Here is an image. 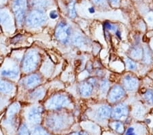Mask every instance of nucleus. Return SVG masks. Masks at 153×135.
I'll return each mask as SVG.
<instances>
[{
	"instance_id": "obj_1",
	"label": "nucleus",
	"mask_w": 153,
	"mask_h": 135,
	"mask_svg": "<svg viewBox=\"0 0 153 135\" xmlns=\"http://www.w3.org/2000/svg\"><path fill=\"white\" fill-rule=\"evenodd\" d=\"M39 62V55L35 51H29L26 53L23 61L22 68L25 72H31L38 66Z\"/></svg>"
},
{
	"instance_id": "obj_2",
	"label": "nucleus",
	"mask_w": 153,
	"mask_h": 135,
	"mask_svg": "<svg viewBox=\"0 0 153 135\" xmlns=\"http://www.w3.org/2000/svg\"><path fill=\"white\" fill-rule=\"evenodd\" d=\"M46 16L42 10H34L27 18V25L30 28H38L46 21Z\"/></svg>"
},
{
	"instance_id": "obj_3",
	"label": "nucleus",
	"mask_w": 153,
	"mask_h": 135,
	"mask_svg": "<svg viewBox=\"0 0 153 135\" xmlns=\"http://www.w3.org/2000/svg\"><path fill=\"white\" fill-rule=\"evenodd\" d=\"M67 125V117L63 115H53L46 119V126L52 131H60Z\"/></svg>"
},
{
	"instance_id": "obj_4",
	"label": "nucleus",
	"mask_w": 153,
	"mask_h": 135,
	"mask_svg": "<svg viewBox=\"0 0 153 135\" xmlns=\"http://www.w3.org/2000/svg\"><path fill=\"white\" fill-rule=\"evenodd\" d=\"M55 37L62 44L68 43L70 38V27L65 22L61 21L58 24L55 29Z\"/></svg>"
},
{
	"instance_id": "obj_5",
	"label": "nucleus",
	"mask_w": 153,
	"mask_h": 135,
	"mask_svg": "<svg viewBox=\"0 0 153 135\" xmlns=\"http://www.w3.org/2000/svg\"><path fill=\"white\" fill-rule=\"evenodd\" d=\"M26 8V0H14L13 1L12 9H13L14 16H15L16 23L19 26H21L24 21Z\"/></svg>"
},
{
	"instance_id": "obj_6",
	"label": "nucleus",
	"mask_w": 153,
	"mask_h": 135,
	"mask_svg": "<svg viewBox=\"0 0 153 135\" xmlns=\"http://www.w3.org/2000/svg\"><path fill=\"white\" fill-rule=\"evenodd\" d=\"M70 104V100L63 95H55L51 98L46 104L48 109L55 110L68 106Z\"/></svg>"
},
{
	"instance_id": "obj_7",
	"label": "nucleus",
	"mask_w": 153,
	"mask_h": 135,
	"mask_svg": "<svg viewBox=\"0 0 153 135\" xmlns=\"http://www.w3.org/2000/svg\"><path fill=\"white\" fill-rule=\"evenodd\" d=\"M125 90L119 85H114L112 89L110 90L108 94V101L110 102H115L119 100L125 96Z\"/></svg>"
},
{
	"instance_id": "obj_8",
	"label": "nucleus",
	"mask_w": 153,
	"mask_h": 135,
	"mask_svg": "<svg viewBox=\"0 0 153 135\" xmlns=\"http://www.w3.org/2000/svg\"><path fill=\"white\" fill-rule=\"evenodd\" d=\"M129 109L127 104H120L117 105L112 111V117L114 119H122L127 117Z\"/></svg>"
},
{
	"instance_id": "obj_9",
	"label": "nucleus",
	"mask_w": 153,
	"mask_h": 135,
	"mask_svg": "<svg viewBox=\"0 0 153 135\" xmlns=\"http://www.w3.org/2000/svg\"><path fill=\"white\" fill-rule=\"evenodd\" d=\"M42 108L41 107H34L29 110L28 120L33 124H38L41 122Z\"/></svg>"
},
{
	"instance_id": "obj_10",
	"label": "nucleus",
	"mask_w": 153,
	"mask_h": 135,
	"mask_svg": "<svg viewBox=\"0 0 153 135\" xmlns=\"http://www.w3.org/2000/svg\"><path fill=\"white\" fill-rule=\"evenodd\" d=\"M123 85L127 90L134 91L138 87V81L137 78L130 75H127L123 79Z\"/></svg>"
},
{
	"instance_id": "obj_11",
	"label": "nucleus",
	"mask_w": 153,
	"mask_h": 135,
	"mask_svg": "<svg viewBox=\"0 0 153 135\" xmlns=\"http://www.w3.org/2000/svg\"><path fill=\"white\" fill-rule=\"evenodd\" d=\"M93 90V85L88 81L81 83L79 85L78 91L80 94L84 97H87L91 94Z\"/></svg>"
},
{
	"instance_id": "obj_12",
	"label": "nucleus",
	"mask_w": 153,
	"mask_h": 135,
	"mask_svg": "<svg viewBox=\"0 0 153 135\" xmlns=\"http://www.w3.org/2000/svg\"><path fill=\"white\" fill-rule=\"evenodd\" d=\"M0 23L5 28L10 29L12 27V20L8 13L6 12L0 10Z\"/></svg>"
},
{
	"instance_id": "obj_13",
	"label": "nucleus",
	"mask_w": 153,
	"mask_h": 135,
	"mask_svg": "<svg viewBox=\"0 0 153 135\" xmlns=\"http://www.w3.org/2000/svg\"><path fill=\"white\" fill-rule=\"evenodd\" d=\"M97 117L100 119H107L112 115V110L108 106H102L97 110Z\"/></svg>"
},
{
	"instance_id": "obj_14",
	"label": "nucleus",
	"mask_w": 153,
	"mask_h": 135,
	"mask_svg": "<svg viewBox=\"0 0 153 135\" xmlns=\"http://www.w3.org/2000/svg\"><path fill=\"white\" fill-rule=\"evenodd\" d=\"M40 83V77L37 75H31L26 78L25 84L28 88H33Z\"/></svg>"
},
{
	"instance_id": "obj_15",
	"label": "nucleus",
	"mask_w": 153,
	"mask_h": 135,
	"mask_svg": "<svg viewBox=\"0 0 153 135\" xmlns=\"http://www.w3.org/2000/svg\"><path fill=\"white\" fill-rule=\"evenodd\" d=\"M72 43L75 46L80 48L88 45V40L81 34H76L72 38Z\"/></svg>"
},
{
	"instance_id": "obj_16",
	"label": "nucleus",
	"mask_w": 153,
	"mask_h": 135,
	"mask_svg": "<svg viewBox=\"0 0 153 135\" xmlns=\"http://www.w3.org/2000/svg\"><path fill=\"white\" fill-rule=\"evenodd\" d=\"M19 110L20 105L17 102L14 103V104H12L9 107L8 112H7V119H8V122L12 123V122L13 121L14 116L19 111Z\"/></svg>"
},
{
	"instance_id": "obj_17",
	"label": "nucleus",
	"mask_w": 153,
	"mask_h": 135,
	"mask_svg": "<svg viewBox=\"0 0 153 135\" xmlns=\"http://www.w3.org/2000/svg\"><path fill=\"white\" fill-rule=\"evenodd\" d=\"M14 89L13 85L10 83L4 80H0V92L4 94H10Z\"/></svg>"
},
{
	"instance_id": "obj_18",
	"label": "nucleus",
	"mask_w": 153,
	"mask_h": 135,
	"mask_svg": "<svg viewBox=\"0 0 153 135\" xmlns=\"http://www.w3.org/2000/svg\"><path fill=\"white\" fill-rule=\"evenodd\" d=\"M31 4L37 9L42 10L48 7L50 4V0H31Z\"/></svg>"
},
{
	"instance_id": "obj_19",
	"label": "nucleus",
	"mask_w": 153,
	"mask_h": 135,
	"mask_svg": "<svg viewBox=\"0 0 153 135\" xmlns=\"http://www.w3.org/2000/svg\"><path fill=\"white\" fill-rule=\"evenodd\" d=\"M1 75L6 78H15L19 75V71L16 69H8L2 70L1 71Z\"/></svg>"
},
{
	"instance_id": "obj_20",
	"label": "nucleus",
	"mask_w": 153,
	"mask_h": 135,
	"mask_svg": "<svg viewBox=\"0 0 153 135\" xmlns=\"http://www.w3.org/2000/svg\"><path fill=\"white\" fill-rule=\"evenodd\" d=\"M131 57L134 59H140L143 56V50L141 47L135 46L131 48L130 51Z\"/></svg>"
},
{
	"instance_id": "obj_21",
	"label": "nucleus",
	"mask_w": 153,
	"mask_h": 135,
	"mask_svg": "<svg viewBox=\"0 0 153 135\" xmlns=\"http://www.w3.org/2000/svg\"><path fill=\"white\" fill-rule=\"evenodd\" d=\"M44 95V90L43 89H42V88H39V89H37L31 93L30 94V98L31 100H40L41 98H42Z\"/></svg>"
},
{
	"instance_id": "obj_22",
	"label": "nucleus",
	"mask_w": 153,
	"mask_h": 135,
	"mask_svg": "<svg viewBox=\"0 0 153 135\" xmlns=\"http://www.w3.org/2000/svg\"><path fill=\"white\" fill-rule=\"evenodd\" d=\"M143 61L144 62L149 64V63H152V56L151 52H150V49L147 47H145L144 48V51H143Z\"/></svg>"
},
{
	"instance_id": "obj_23",
	"label": "nucleus",
	"mask_w": 153,
	"mask_h": 135,
	"mask_svg": "<svg viewBox=\"0 0 153 135\" xmlns=\"http://www.w3.org/2000/svg\"><path fill=\"white\" fill-rule=\"evenodd\" d=\"M110 126L118 133L122 134L124 132V125L121 122H114L111 124Z\"/></svg>"
},
{
	"instance_id": "obj_24",
	"label": "nucleus",
	"mask_w": 153,
	"mask_h": 135,
	"mask_svg": "<svg viewBox=\"0 0 153 135\" xmlns=\"http://www.w3.org/2000/svg\"><path fill=\"white\" fill-rule=\"evenodd\" d=\"M145 113V109L142 106H137L135 107V109L134 110V116L135 117H137V118H140V117H142L144 116Z\"/></svg>"
},
{
	"instance_id": "obj_25",
	"label": "nucleus",
	"mask_w": 153,
	"mask_h": 135,
	"mask_svg": "<svg viewBox=\"0 0 153 135\" xmlns=\"http://www.w3.org/2000/svg\"><path fill=\"white\" fill-rule=\"evenodd\" d=\"M110 84L107 79H103L100 83V91L102 94H105L109 90Z\"/></svg>"
},
{
	"instance_id": "obj_26",
	"label": "nucleus",
	"mask_w": 153,
	"mask_h": 135,
	"mask_svg": "<svg viewBox=\"0 0 153 135\" xmlns=\"http://www.w3.org/2000/svg\"><path fill=\"white\" fill-rule=\"evenodd\" d=\"M69 10V15L71 18H75L76 16V12L75 8V1H71L68 6Z\"/></svg>"
},
{
	"instance_id": "obj_27",
	"label": "nucleus",
	"mask_w": 153,
	"mask_h": 135,
	"mask_svg": "<svg viewBox=\"0 0 153 135\" xmlns=\"http://www.w3.org/2000/svg\"><path fill=\"white\" fill-rule=\"evenodd\" d=\"M125 63L126 66H127V69L130 70H134L136 68V64H135L134 61H133L131 59L127 58L125 60Z\"/></svg>"
},
{
	"instance_id": "obj_28",
	"label": "nucleus",
	"mask_w": 153,
	"mask_h": 135,
	"mask_svg": "<svg viewBox=\"0 0 153 135\" xmlns=\"http://www.w3.org/2000/svg\"><path fill=\"white\" fill-rule=\"evenodd\" d=\"M144 98L150 104H153V93L151 91H147L144 94Z\"/></svg>"
},
{
	"instance_id": "obj_29",
	"label": "nucleus",
	"mask_w": 153,
	"mask_h": 135,
	"mask_svg": "<svg viewBox=\"0 0 153 135\" xmlns=\"http://www.w3.org/2000/svg\"><path fill=\"white\" fill-rule=\"evenodd\" d=\"M32 135H49L47 132H46L42 128L38 126L36 127L34 131H33Z\"/></svg>"
},
{
	"instance_id": "obj_30",
	"label": "nucleus",
	"mask_w": 153,
	"mask_h": 135,
	"mask_svg": "<svg viewBox=\"0 0 153 135\" xmlns=\"http://www.w3.org/2000/svg\"><path fill=\"white\" fill-rule=\"evenodd\" d=\"M19 135H30V133H29V131L28 130V128L26 126V124H23V125H21V126L19 128Z\"/></svg>"
},
{
	"instance_id": "obj_31",
	"label": "nucleus",
	"mask_w": 153,
	"mask_h": 135,
	"mask_svg": "<svg viewBox=\"0 0 153 135\" xmlns=\"http://www.w3.org/2000/svg\"><path fill=\"white\" fill-rule=\"evenodd\" d=\"M104 28L105 29H108V30L110 31H117V27H116L114 25H112V23H108V22H105L104 23Z\"/></svg>"
},
{
	"instance_id": "obj_32",
	"label": "nucleus",
	"mask_w": 153,
	"mask_h": 135,
	"mask_svg": "<svg viewBox=\"0 0 153 135\" xmlns=\"http://www.w3.org/2000/svg\"><path fill=\"white\" fill-rule=\"evenodd\" d=\"M125 135H137L134 131V128L132 127L129 128L125 132Z\"/></svg>"
},
{
	"instance_id": "obj_33",
	"label": "nucleus",
	"mask_w": 153,
	"mask_h": 135,
	"mask_svg": "<svg viewBox=\"0 0 153 135\" xmlns=\"http://www.w3.org/2000/svg\"><path fill=\"white\" fill-rule=\"evenodd\" d=\"M49 16H50L51 19H55L58 17V14H57V13H56V12L55 10H52L50 12V14H49Z\"/></svg>"
},
{
	"instance_id": "obj_34",
	"label": "nucleus",
	"mask_w": 153,
	"mask_h": 135,
	"mask_svg": "<svg viewBox=\"0 0 153 135\" xmlns=\"http://www.w3.org/2000/svg\"><path fill=\"white\" fill-rule=\"evenodd\" d=\"M120 0H109L110 3L111 4V5H112L113 6H118V4L120 3Z\"/></svg>"
},
{
	"instance_id": "obj_35",
	"label": "nucleus",
	"mask_w": 153,
	"mask_h": 135,
	"mask_svg": "<svg viewBox=\"0 0 153 135\" xmlns=\"http://www.w3.org/2000/svg\"><path fill=\"white\" fill-rule=\"evenodd\" d=\"M92 1L93 3L97 5V6H99V5H102L105 2V0H92Z\"/></svg>"
},
{
	"instance_id": "obj_36",
	"label": "nucleus",
	"mask_w": 153,
	"mask_h": 135,
	"mask_svg": "<svg viewBox=\"0 0 153 135\" xmlns=\"http://www.w3.org/2000/svg\"><path fill=\"white\" fill-rule=\"evenodd\" d=\"M70 135H88V134L84 132H73V133L70 134Z\"/></svg>"
},
{
	"instance_id": "obj_37",
	"label": "nucleus",
	"mask_w": 153,
	"mask_h": 135,
	"mask_svg": "<svg viewBox=\"0 0 153 135\" xmlns=\"http://www.w3.org/2000/svg\"><path fill=\"white\" fill-rule=\"evenodd\" d=\"M89 10H90V12H94V9H93V8H90V9H89Z\"/></svg>"
}]
</instances>
